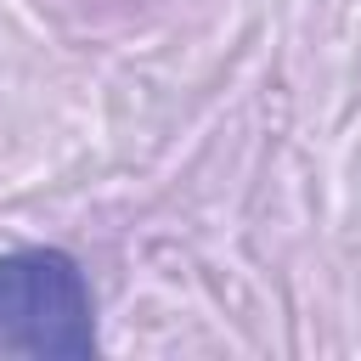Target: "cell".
<instances>
[{
  "label": "cell",
  "instance_id": "obj_1",
  "mask_svg": "<svg viewBox=\"0 0 361 361\" xmlns=\"http://www.w3.org/2000/svg\"><path fill=\"white\" fill-rule=\"evenodd\" d=\"M0 350L39 361L96 355V299L73 254L62 248L0 254Z\"/></svg>",
  "mask_w": 361,
  "mask_h": 361
}]
</instances>
